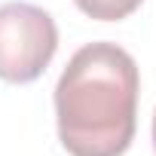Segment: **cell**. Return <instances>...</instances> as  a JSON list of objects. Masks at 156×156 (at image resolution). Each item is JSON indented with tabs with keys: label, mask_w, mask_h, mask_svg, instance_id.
Listing matches in <instances>:
<instances>
[{
	"label": "cell",
	"mask_w": 156,
	"mask_h": 156,
	"mask_svg": "<svg viewBox=\"0 0 156 156\" xmlns=\"http://www.w3.org/2000/svg\"><path fill=\"white\" fill-rule=\"evenodd\" d=\"M138 64L116 43L76 49L55 86L58 138L70 156H122L138 126Z\"/></svg>",
	"instance_id": "1"
},
{
	"label": "cell",
	"mask_w": 156,
	"mask_h": 156,
	"mask_svg": "<svg viewBox=\"0 0 156 156\" xmlns=\"http://www.w3.org/2000/svg\"><path fill=\"white\" fill-rule=\"evenodd\" d=\"M55 49L58 28L46 9L22 0L0 6V80L34 83L49 67Z\"/></svg>",
	"instance_id": "2"
},
{
	"label": "cell",
	"mask_w": 156,
	"mask_h": 156,
	"mask_svg": "<svg viewBox=\"0 0 156 156\" xmlns=\"http://www.w3.org/2000/svg\"><path fill=\"white\" fill-rule=\"evenodd\" d=\"M76 9L86 12L89 19H98V22H119L126 16H132L141 0H73Z\"/></svg>",
	"instance_id": "3"
},
{
	"label": "cell",
	"mask_w": 156,
	"mask_h": 156,
	"mask_svg": "<svg viewBox=\"0 0 156 156\" xmlns=\"http://www.w3.org/2000/svg\"><path fill=\"white\" fill-rule=\"evenodd\" d=\"M153 147H156V113H153Z\"/></svg>",
	"instance_id": "4"
}]
</instances>
